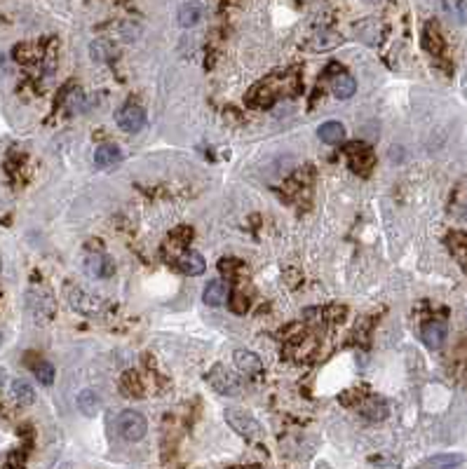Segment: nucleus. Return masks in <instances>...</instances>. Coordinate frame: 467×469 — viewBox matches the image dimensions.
<instances>
[{"mask_svg": "<svg viewBox=\"0 0 467 469\" xmlns=\"http://www.w3.org/2000/svg\"><path fill=\"white\" fill-rule=\"evenodd\" d=\"M226 420L240 437L247 439V441H256V439L263 437V430H261V425H258V420L254 418L249 411H245V408H235V406L226 408Z\"/></svg>", "mask_w": 467, "mask_h": 469, "instance_id": "obj_1", "label": "nucleus"}, {"mask_svg": "<svg viewBox=\"0 0 467 469\" xmlns=\"http://www.w3.org/2000/svg\"><path fill=\"white\" fill-rule=\"evenodd\" d=\"M207 383L211 385V390H216L218 394H226V396H235L242 392L240 378L221 364L211 366L209 373H207Z\"/></svg>", "mask_w": 467, "mask_h": 469, "instance_id": "obj_2", "label": "nucleus"}, {"mask_svg": "<svg viewBox=\"0 0 467 469\" xmlns=\"http://www.w3.org/2000/svg\"><path fill=\"white\" fill-rule=\"evenodd\" d=\"M146 430H149V423H146V418L139 411H122L117 415V432H120V437L127 439V441L144 439Z\"/></svg>", "mask_w": 467, "mask_h": 469, "instance_id": "obj_3", "label": "nucleus"}, {"mask_svg": "<svg viewBox=\"0 0 467 469\" xmlns=\"http://www.w3.org/2000/svg\"><path fill=\"white\" fill-rule=\"evenodd\" d=\"M115 120H117V127H120V129L134 134V132H141V129H144L146 113L137 104H127V106H122V108L115 113Z\"/></svg>", "mask_w": 467, "mask_h": 469, "instance_id": "obj_4", "label": "nucleus"}, {"mask_svg": "<svg viewBox=\"0 0 467 469\" xmlns=\"http://www.w3.org/2000/svg\"><path fill=\"white\" fill-rule=\"evenodd\" d=\"M347 160H350V169L364 176L371 169V164H374V153L364 144H352L347 146Z\"/></svg>", "mask_w": 467, "mask_h": 469, "instance_id": "obj_5", "label": "nucleus"}, {"mask_svg": "<svg viewBox=\"0 0 467 469\" xmlns=\"http://www.w3.org/2000/svg\"><path fill=\"white\" fill-rule=\"evenodd\" d=\"M174 268L188 277H198L207 270V260L198 251H181V256L174 258Z\"/></svg>", "mask_w": 467, "mask_h": 469, "instance_id": "obj_6", "label": "nucleus"}, {"mask_svg": "<svg viewBox=\"0 0 467 469\" xmlns=\"http://www.w3.org/2000/svg\"><path fill=\"white\" fill-rule=\"evenodd\" d=\"M383 33H385V28H383V23L378 19H364L354 26V35H357L364 45H371V47L381 45Z\"/></svg>", "mask_w": 467, "mask_h": 469, "instance_id": "obj_7", "label": "nucleus"}, {"mask_svg": "<svg viewBox=\"0 0 467 469\" xmlns=\"http://www.w3.org/2000/svg\"><path fill=\"white\" fill-rule=\"evenodd\" d=\"M359 413H362V418H366L369 423H383V420L388 418L390 408L385 399H381V396H366L359 403Z\"/></svg>", "mask_w": 467, "mask_h": 469, "instance_id": "obj_8", "label": "nucleus"}, {"mask_svg": "<svg viewBox=\"0 0 467 469\" xmlns=\"http://www.w3.org/2000/svg\"><path fill=\"white\" fill-rule=\"evenodd\" d=\"M421 336H423V343L430 350H439L446 341V324L439 322V319H432V322L423 326Z\"/></svg>", "mask_w": 467, "mask_h": 469, "instance_id": "obj_9", "label": "nucleus"}, {"mask_svg": "<svg viewBox=\"0 0 467 469\" xmlns=\"http://www.w3.org/2000/svg\"><path fill=\"white\" fill-rule=\"evenodd\" d=\"M233 361H235V366H238V371H242L245 376H256V373H261V357L249 352V350H238V352L233 354Z\"/></svg>", "mask_w": 467, "mask_h": 469, "instance_id": "obj_10", "label": "nucleus"}, {"mask_svg": "<svg viewBox=\"0 0 467 469\" xmlns=\"http://www.w3.org/2000/svg\"><path fill=\"white\" fill-rule=\"evenodd\" d=\"M85 270L90 272L92 277H111L113 275V260L108 256H104V253H90L85 260Z\"/></svg>", "mask_w": 467, "mask_h": 469, "instance_id": "obj_11", "label": "nucleus"}, {"mask_svg": "<svg viewBox=\"0 0 467 469\" xmlns=\"http://www.w3.org/2000/svg\"><path fill=\"white\" fill-rule=\"evenodd\" d=\"M423 47L432 57H439L441 52H444V38H441L439 26H437L435 21L425 23V28H423Z\"/></svg>", "mask_w": 467, "mask_h": 469, "instance_id": "obj_12", "label": "nucleus"}, {"mask_svg": "<svg viewBox=\"0 0 467 469\" xmlns=\"http://www.w3.org/2000/svg\"><path fill=\"white\" fill-rule=\"evenodd\" d=\"M120 160H122V153L115 144H104V146L97 148V153H94V164H97L99 169L115 167Z\"/></svg>", "mask_w": 467, "mask_h": 469, "instance_id": "obj_13", "label": "nucleus"}, {"mask_svg": "<svg viewBox=\"0 0 467 469\" xmlns=\"http://www.w3.org/2000/svg\"><path fill=\"white\" fill-rule=\"evenodd\" d=\"M202 300H204V305H209V307H218V305H223V303L228 300V284L223 282V280H214V282H209V284H207V287H204Z\"/></svg>", "mask_w": 467, "mask_h": 469, "instance_id": "obj_14", "label": "nucleus"}, {"mask_svg": "<svg viewBox=\"0 0 467 469\" xmlns=\"http://www.w3.org/2000/svg\"><path fill=\"white\" fill-rule=\"evenodd\" d=\"M460 465H463V455L444 453V455H432V458L423 460L416 469H458Z\"/></svg>", "mask_w": 467, "mask_h": 469, "instance_id": "obj_15", "label": "nucleus"}, {"mask_svg": "<svg viewBox=\"0 0 467 469\" xmlns=\"http://www.w3.org/2000/svg\"><path fill=\"white\" fill-rule=\"evenodd\" d=\"M341 43H343L341 33L331 31V28H322V31H317L312 35L310 47L315 52H329V50H334V47H339Z\"/></svg>", "mask_w": 467, "mask_h": 469, "instance_id": "obj_16", "label": "nucleus"}, {"mask_svg": "<svg viewBox=\"0 0 467 469\" xmlns=\"http://www.w3.org/2000/svg\"><path fill=\"white\" fill-rule=\"evenodd\" d=\"M317 136L324 141V144H341V141L345 139V127H343L339 120H329V122L319 124Z\"/></svg>", "mask_w": 467, "mask_h": 469, "instance_id": "obj_17", "label": "nucleus"}, {"mask_svg": "<svg viewBox=\"0 0 467 469\" xmlns=\"http://www.w3.org/2000/svg\"><path fill=\"white\" fill-rule=\"evenodd\" d=\"M99 408H102V399H99V394L94 390H82L78 394V411L82 415H87V418H94V415L99 413Z\"/></svg>", "mask_w": 467, "mask_h": 469, "instance_id": "obj_18", "label": "nucleus"}, {"mask_svg": "<svg viewBox=\"0 0 467 469\" xmlns=\"http://www.w3.org/2000/svg\"><path fill=\"white\" fill-rule=\"evenodd\" d=\"M331 92L336 94L339 99H350L354 92H357V82H354L352 75L347 73H339L331 82Z\"/></svg>", "mask_w": 467, "mask_h": 469, "instance_id": "obj_19", "label": "nucleus"}, {"mask_svg": "<svg viewBox=\"0 0 467 469\" xmlns=\"http://www.w3.org/2000/svg\"><path fill=\"white\" fill-rule=\"evenodd\" d=\"M446 247L460 263H467V233H448L446 235Z\"/></svg>", "mask_w": 467, "mask_h": 469, "instance_id": "obj_20", "label": "nucleus"}, {"mask_svg": "<svg viewBox=\"0 0 467 469\" xmlns=\"http://www.w3.org/2000/svg\"><path fill=\"white\" fill-rule=\"evenodd\" d=\"M28 366L33 369V376L38 383H43V385H52L55 383V366L50 364V361H45V359H35V361H26Z\"/></svg>", "mask_w": 467, "mask_h": 469, "instance_id": "obj_21", "label": "nucleus"}, {"mask_svg": "<svg viewBox=\"0 0 467 469\" xmlns=\"http://www.w3.org/2000/svg\"><path fill=\"white\" fill-rule=\"evenodd\" d=\"M12 396H15L19 403H33L35 401V390L31 387V383L17 378V380H12Z\"/></svg>", "mask_w": 467, "mask_h": 469, "instance_id": "obj_22", "label": "nucleus"}, {"mask_svg": "<svg viewBox=\"0 0 467 469\" xmlns=\"http://www.w3.org/2000/svg\"><path fill=\"white\" fill-rule=\"evenodd\" d=\"M120 390L125 392L129 396H141L144 394V383L139 380V373L137 371H127L125 376L120 380Z\"/></svg>", "mask_w": 467, "mask_h": 469, "instance_id": "obj_23", "label": "nucleus"}, {"mask_svg": "<svg viewBox=\"0 0 467 469\" xmlns=\"http://www.w3.org/2000/svg\"><path fill=\"white\" fill-rule=\"evenodd\" d=\"M200 17H202V8H200V5H195V3L181 5V10H179V23H181V26H186V28L195 26V23L200 21Z\"/></svg>", "mask_w": 467, "mask_h": 469, "instance_id": "obj_24", "label": "nucleus"}, {"mask_svg": "<svg viewBox=\"0 0 467 469\" xmlns=\"http://www.w3.org/2000/svg\"><path fill=\"white\" fill-rule=\"evenodd\" d=\"M92 57L94 61H108L111 57H113V47L108 43H104V40H97V43H92Z\"/></svg>", "mask_w": 467, "mask_h": 469, "instance_id": "obj_25", "label": "nucleus"}, {"mask_svg": "<svg viewBox=\"0 0 467 469\" xmlns=\"http://www.w3.org/2000/svg\"><path fill=\"white\" fill-rule=\"evenodd\" d=\"M322 312H324V317H327L329 322H343V317H345V307H343V305H327Z\"/></svg>", "mask_w": 467, "mask_h": 469, "instance_id": "obj_26", "label": "nucleus"}, {"mask_svg": "<svg viewBox=\"0 0 467 469\" xmlns=\"http://www.w3.org/2000/svg\"><path fill=\"white\" fill-rule=\"evenodd\" d=\"M451 8L456 10L460 21H467V0H451Z\"/></svg>", "mask_w": 467, "mask_h": 469, "instance_id": "obj_27", "label": "nucleus"}, {"mask_svg": "<svg viewBox=\"0 0 467 469\" xmlns=\"http://www.w3.org/2000/svg\"><path fill=\"white\" fill-rule=\"evenodd\" d=\"M374 467L376 469H399V465L394 460H376Z\"/></svg>", "mask_w": 467, "mask_h": 469, "instance_id": "obj_28", "label": "nucleus"}, {"mask_svg": "<svg viewBox=\"0 0 467 469\" xmlns=\"http://www.w3.org/2000/svg\"><path fill=\"white\" fill-rule=\"evenodd\" d=\"M3 380H5V376H3V371H0V385H3Z\"/></svg>", "mask_w": 467, "mask_h": 469, "instance_id": "obj_29", "label": "nucleus"}, {"mask_svg": "<svg viewBox=\"0 0 467 469\" xmlns=\"http://www.w3.org/2000/svg\"><path fill=\"white\" fill-rule=\"evenodd\" d=\"M366 3H381V0H366Z\"/></svg>", "mask_w": 467, "mask_h": 469, "instance_id": "obj_30", "label": "nucleus"}, {"mask_svg": "<svg viewBox=\"0 0 467 469\" xmlns=\"http://www.w3.org/2000/svg\"><path fill=\"white\" fill-rule=\"evenodd\" d=\"M238 469H254V467H238Z\"/></svg>", "mask_w": 467, "mask_h": 469, "instance_id": "obj_31", "label": "nucleus"}, {"mask_svg": "<svg viewBox=\"0 0 467 469\" xmlns=\"http://www.w3.org/2000/svg\"><path fill=\"white\" fill-rule=\"evenodd\" d=\"M0 343H3V334H0Z\"/></svg>", "mask_w": 467, "mask_h": 469, "instance_id": "obj_32", "label": "nucleus"}]
</instances>
